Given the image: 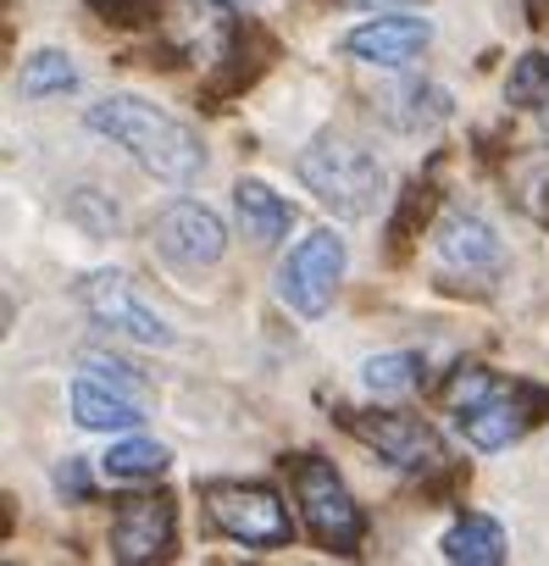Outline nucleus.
<instances>
[{
	"mask_svg": "<svg viewBox=\"0 0 549 566\" xmlns=\"http://www.w3.org/2000/svg\"><path fill=\"white\" fill-rule=\"evenodd\" d=\"M172 538H178V511H172L167 494L117 500V516H112V555H117L123 566L172 555Z\"/></svg>",
	"mask_w": 549,
	"mask_h": 566,
	"instance_id": "obj_9",
	"label": "nucleus"
},
{
	"mask_svg": "<svg viewBox=\"0 0 549 566\" xmlns=\"http://www.w3.org/2000/svg\"><path fill=\"white\" fill-rule=\"evenodd\" d=\"M222 7H233V12H244V7H255V0H222Z\"/></svg>",
	"mask_w": 549,
	"mask_h": 566,
	"instance_id": "obj_28",
	"label": "nucleus"
},
{
	"mask_svg": "<svg viewBox=\"0 0 549 566\" xmlns=\"http://www.w3.org/2000/svg\"><path fill=\"white\" fill-rule=\"evenodd\" d=\"M167 461H172L167 444H156V439H123V444H112L106 472H112L117 483H156V478L167 472Z\"/></svg>",
	"mask_w": 549,
	"mask_h": 566,
	"instance_id": "obj_17",
	"label": "nucleus"
},
{
	"mask_svg": "<svg viewBox=\"0 0 549 566\" xmlns=\"http://www.w3.org/2000/svg\"><path fill=\"white\" fill-rule=\"evenodd\" d=\"M433 244H439L444 277H499V266H505L494 228L472 211H444V222L433 228Z\"/></svg>",
	"mask_w": 549,
	"mask_h": 566,
	"instance_id": "obj_11",
	"label": "nucleus"
},
{
	"mask_svg": "<svg viewBox=\"0 0 549 566\" xmlns=\"http://www.w3.org/2000/svg\"><path fill=\"white\" fill-rule=\"evenodd\" d=\"M505 101L510 106H549V56H521L510 67V84H505Z\"/></svg>",
	"mask_w": 549,
	"mask_h": 566,
	"instance_id": "obj_20",
	"label": "nucleus"
},
{
	"mask_svg": "<svg viewBox=\"0 0 549 566\" xmlns=\"http://www.w3.org/2000/svg\"><path fill=\"white\" fill-rule=\"evenodd\" d=\"M73 417H78L84 428H95V433H128V428L145 422V411H139L134 395L106 389V384H89V378L73 384Z\"/></svg>",
	"mask_w": 549,
	"mask_h": 566,
	"instance_id": "obj_14",
	"label": "nucleus"
},
{
	"mask_svg": "<svg viewBox=\"0 0 549 566\" xmlns=\"http://www.w3.org/2000/svg\"><path fill=\"white\" fill-rule=\"evenodd\" d=\"M150 239H156V250H161L172 266H211V261H222V250H228V228H222L217 211L200 206V200H172V206L150 222Z\"/></svg>",
	"mask_w": 549,
	"mask_h": 566,
	"instance_id": "obj_8",
	"label": "nucleus"
},
{
	"mask_svg": "<svg viewBox=\"0 0 549 566\" xmlns=\"http://www.w3.org/2000/svg\"><path fill=\"white\" fill-rule=\"evenodd\" d=\"M84 306H89L95 323L128 334L134 345H150V350H167V345H172V328L134 295V283H128L123 272H95V277L84 283Z\"/></svg>",
	"mask_w": 549,
	"mask_h": 566,
	"instance_id": "obj_10",
	"label": "nucleus"
},
{
	"mask_svg": "<svg viewBox=\"0 0 549 566\" xmlns=\"http://www.w3.org/2000/svg\"><path fill=\"white\" fill-rule=\"evenodd\" d=\"M345 428H350L361 444H372V450H378L389 467H400V472L433 478V472L450 467L444 439H439L422 417H405V411H345Z\"/></svg>",
	"mask_w": 549,
	"mask_h": 566,
	"instance_id": "obj_6",
	"label": "nucleus"
},
{
	"mask_svg": "<svg viewBox=\"0 0 549 566\" xmlns=\"http://www.w3.org/2000/svg\"><path fill=\"white\" fill-rule=\"evenodd\" d=\"M73 217L89 222L95 233H117V222H123L117 206H112V211H95V189H78V195H73Z\"/></svg>",
	"mask_w": 549,
	"mask_h": 566,
	"instance_id": "obj_25",
	"label": "nucleus"
},
{
	"mask_svg": "<svg viewBox=\"0 0 549 566\" xmlns=\"http://www.w3.org/2000/svg\"><path fill=\"white\" fill-rule=\"evenodd\" d=\"M549 411V395L538 389V384H494L477 406H466V411H455V422H461V433L477 444V450H505L510 439H521L527 428H538V417Z\"/></svg>",
	"mask_w": 549,
	"mask_h": 566,
	"instance_id": "obj_7",
	"label": "nucleus"
},
{
	"mask_svg": "<svg viewBox=\"0 0 549 566\" xmlns=\"http://www.w3.org/2000/svg\"><path fill=\"white\" fill-rule=\"evenodd\" d=\"M521 206H527V211H532V217L549 228V178H532V195H527Z\"/></svg>",
	"mask_w": 549,
	"mask_h": 566,
	"instance_id": "obj_27",
	"label": "nucleus"
},
{
	"mask_svg": "<svg viewBox=\"0 0 549 566\" xmlns=\"http://www.w3.org/2000/svg\"><path fill=\"white\" fill-rule=\"evenodd\" d=\"M433 45V23L427 18H367L361 29L345 34V56L367 62V67H405Z\"/></svg>",
	"mask_w": 549,
	"mask_h": 566,
	"instance_id": "obj_12",
	"label": "nucleus"
},
{
	"mask_svg": "<svg viewBox=\"0 0 549 566\" xmlns=\"http://www.w3.org/2000/svg\"><path fill=\"white\" fill-rule=\"evenodd\" d=\"M73 84H78V67H73V56H62V51H40V56L23 62V95H29V101L67 95Z\"/></svg>",
	"mask_w": 549,
	"mask_h": 566,
	"instance_id": "obj_18",
	"label": "nucleus"
},
{
	"mask_svg": "<svg viewBox=\"0 0 549 566\" xmlns=\"http://www.w3.org/2000/svg\"><path fill=\"white\" fill-rule=\"evenodd\" d=\"M233 206H239L244 228H250L261 244H278V239L295 228V206H289L284 195H272L261 178H239V189H233Z\"/></svg>",
	"mask_w": 549,
	"mask_h": 566,
	"instance_id": "obj_15",
	"label": "nucleus"
},
{
	"mask_svg": "<svg viewBox=\"0 0 549 566\" xmlns=\"http://www.w3.org/2000/svg\"><path fill=\"white\" fill-rule=\"evenodd\" d=\"M200 505H205V522L244 549H284L295 538V522L278 489H266V483H205Z\"/></svg>",
	"mask_w": 549,
	"mask_h": 566,
	"instance_id": "obj_4",
	"label": "nucleus"
},
{
	"mask_svg": "<svg viewBox=\"0 0 549 566\" xmlns=\"http://www.w3.org/2000/svg\"><path fill=\"white\" fill-rule=\"evenodd\" d=\"M84 373H95V384L123 389V395H134V400H139V389H145V378H139L128 361H112V356H84Z\"/></svg>",
	"mask_w": 549,
	"mask_h": 566,
	"instance_id": "obj_23",
	"label": "nucleus"
},
{
	"mask_svg": "<svg viewBox=\"0 0 549 566\" xmlns=\"http://www.w3.org/2000/svg\"><path fill=\"white\" fill-rule=\"evenodd\" d=\"M361 378H367V389L372 395H405V389H416L422 384V356H372L367 367H361Z\"/></svg>",
	"mask_w": 549,
	"mask_h": 566,
	"instance_id": "obj_19",
	"label": "nucleus"
},
{
	"mask_svg": "<svg viewBox=\"0 0 549 566\" xmlns=\"http://www.w3.org/2000/svg\"><path fill=\"white\" fill-rule=\"evenodd\" d=\"M84 123L101 134V139H112L117 150H128L150 178H161V184H194L200 172H205V150H200V139L178 123V117H167L161 106H150V101H139V95H106V101H95L89 112H84Z\"/></svg>",
	"mask_w": 549,
	"mask_h": 566,
	"instance_id": "obj_1",
	"label": "nucleus"
},
{
	"mask_svg": "<svg viewBox=\"0 0 549 566\" xmlns=\"http://www.w3.org/2000/svg\"><path fill=\"white\" fill-rule=\"evenodd\" d=\"M278 56V45H272L261 29H233L228 34V51H222V67H217V78L205 84V101L217 106V101H233V95H244L261 73H266V62Z\"/></svg>",
	"mask_w": 549,
	"mask_h": 566,
	"instance_id": "obj_13",
	"label": "nucleus"
},
{
	"mask_svg": "<svg viewBox=\"0 0 549 566\" xmlns=\"http://www.w3.org/2000/svg\"><path fill=\"white\" fill-rule=\"evenodd\" d=\"M427 206H433V189L416 178V184L400 195V211H394V222H389V244H394V255H405V244H411V228H416V217H427Z\"/></svg>",
	"mask_w": 549,
	"mask_h": 566,
	"instance_id": "obj_22",
	"label": "nucleus"
},
{
	"mask_svg": "<svg viewBox=\"0 0 549 566\" xmlns=\"http://www.w3.org/2000/svg\"><path fill=\"white\" fill-rule=\"evenodd\" d=\"M444 560H455V566H499L505 560V527L494 516H461L444 533Z\"/></svg>",
	"mask_w": 549,
	"mask_h": 566,
	"instance_id": "obj_16",
	"label": "nucleus"
},
{
	"mask_svg": "<svg viewBox=\"0 0 549 566\" xmlns=\"http://www.w3.org/2000/svg\"><path fill=\"white\" fill-rule=\"evenodd\" d=\"M56 489H67V494H78V500H84V494H89V478H84V467H78V461H67V467L56 472Z\"/></svg>",
	"mask_w": 549,
	"mask_h": 566,
	"instance_id": "obj_26",
	"label": "nucleus"
},
{
	"mask_svg": "<svg viewBox=\"0 0 549 566\" xmlns=\"http://www.w3.org/2000/svg\"><path fill=\"white\" fill-rule=\"evenodd\" d=\"M300 184L345 222H361L378 211L383 200V167L372 150H361L356 139H339V134H323L300 150Z\"/></svg>",
	"mask_w": 549,
	"mask_h": 566,
	"instance_id": "obj_2",
	"label": "nucleus"
},
{
	"mask_svg": "<svg viewBox=\"0 0 549 566\" xmlns=\"http://www.w3.org/2000/svg\"><path fill=\"white\" fill-rule=\"evenodd\" d=\"M89 7L106 18V23H150V12H156V0H89Z\"/></svg>",
	"mask_w": 549,
	"mask_h": 566,
	"instance_id": "obj_24",
	"label": "nucleus"
},
{
	"mask_svg": "<svg viewBox=\"0 0 549 566\" xmlns=\"http://www.w3.org/2000/svg\"><path fill=\"white\" fill-rule=\"evenodd\" d=\"M499 378L488 373V367H472V361H461L455 373H450V384H444V406L450 411H466V406H477L488 389H494Z\"/></svg>",
	"mask_w": 549,
	"mask_h": 566,
	"instance_id": "obj_21",
	"label": "nucleus"
},
{
	"mask_svg": "<svg viewBox=\"0 0 549 566\" xmlns=\"http://www.w3.org/2000/svg\"><path fill=\"white\" fill-rule=\"evenodd\" d=\"M289 483H295L306 533H312L323 549H334V555H356L361 538H367V516H361V505L350 500V489H345V478L334 472V461H323V455H295V461H289Z\"/></svg>",
	"mask_w": 549,
	"mask_h": 566,
	"instance_id": "obj_3",
	"label": "nucleus"
},
{
	"mask_svg": "<svg viewBox=\"0 0 549 566\" xmlns=\"http://www.w3.org/2000/svg\"><path fill=\"white\" fill-rule=\"evenodd\" d=\"M339 277H345V239L334 228H317L306 233L284 266H278V301L300 317H323L334 306V290H339Z\"/></svg>",
	"mask_w": 549,
	"mask_h": 566,
	"instance_id": "obj_5",
	"label": "nucleus"
}]
</instances>
